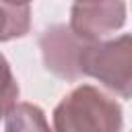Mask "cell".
<instances>
[{"mask_svg":"<svg viewBox=\"0 0 132 132\" xmlns=\"http://www.w3.org/2000/svg\"><path fill=\"white\" fill-rule=\"evenodd\" d=\"M89 41L80 39L68 25H52L39 35V50L45 68L64 80H78L80 54Z\"/></svg>","mask_w":132,"mask_h":132,"instance_id":"cell-4","label":"cell"},{"mask_svg":"<svg viewBox=\"0 0 132 132\" xmlns=\"http://www.w3.org/2000/svg\"><path fill=\"white\" fill-rule=\"evenodd\" d=\"M6 130H47V122L43 111L37 105L31 103H14L8 111H6Z\"/></svg>","mask_w":132,"mask_h":132,"instance_id":"cell-6","label":"cell"},{"mask_svg":"<svg viewBox=\"0 0 132 132\" xmlns=\"http://www.w3.org/2000/svg\"><path fill=\"white\" fill-rule=\"evenodd\" d=\"M126 25L124 0H74L70 8V29L85 41L111 37Z\"/></svg>","mask_w":132,"mask_h":132,"instance_id":"cell-3","label":"cell"},{"mask_svg":"<svg viewBox=\"0 0 132 132\" xmlns=\"http://www.w3.org/2000/svg\"><path fill=\"white\" fill-rule=\"evenodd\" d=\"M6 2H12V4H29L31 0H6Z\"/></svg>","mask_w":132,"mask_h":132,"instance_id":"cell-8","label":"cell"},{"mask_svg":"<svg viewBox=\"0 0 132 132\" xmlns=\"http://www.w3.org/2000/svg\"><path fill=\"white\" fill-rule=\"evenodd\" d=\"M80 74L99 80L107 91L130 99L132 95V37L89 41L80 54Z\"/></svg>","mask_w":132,"mask_h":132,"instance_id":"cell-2","label":"cell"},{"mask_svg":"<svg viewBox=\"0 0 132 132\" xmlns=\"http://www.w3.org/2000/svg\"><path fill=\"white\" fill-rule=\"evenodd\" d=\"M58 132H118L124 128L122 105L95 85H78L54 109Z\"/></svg>","mask_w":132,"mask_h":132,"instance_id":"cell-1","label":"cell"},{"mask_svg":"<svg viewBox=\"0 0 132 132\" xmlns=\"http://www.w3.org/2000/svg\"><path fill=\"white\" fill-rule=\"evenodd\" d=\"M19 99V82L12 74L8 60L0 54V120Z\"/></svg>","mask_w":132,"mask_h":132,"instance_id":"cell-7","label":"cell"},{"mask_svg":"<svg viewBox=\"0 0 132 132\" xmlns=\"http://www.w3.org/2000/svg\"><path fill=\"white\" fill-rule=\"evenodd\" d=\"M31 29L29 4H12L0 0V41L25 37Z\"/></svg>","mask_w":132,"mask_h":132,"instance_id":"cell-5","label":"cell"}]
</instances>
